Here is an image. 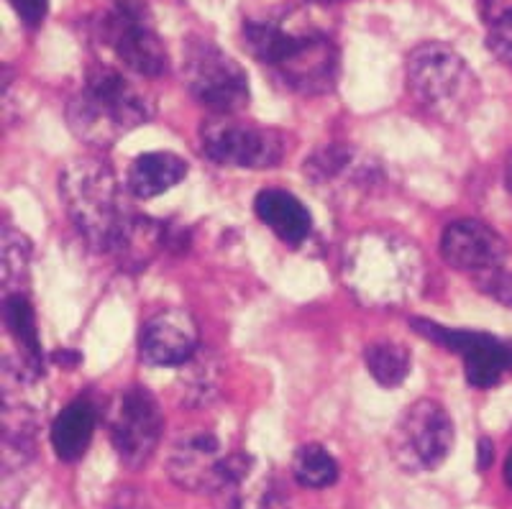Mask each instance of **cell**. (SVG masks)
I'll use <instances>...</instances> for the list:
<instances>
[{"mask_svg": "<svg viewBox=\"0 0 512 509\" xmlns=\"http://www.w3.org/2000/svg\"><path fill=\"white\" fill-rule=\"evenodd\" d=\"M341 277L359 305L392 310L413 302L423 290V254L400 231L367 228L346 243Z\"/></svg>", "mask_w": 512, "mask_h": 509, "instance_id": "cell-1", "label": "cell"}, {"mask_svg": "<svg viewBox=\"0 0 512 509\" xmlns=\"http://www.w3.org/2000/svg\"><path fill=\"white\" fill-rule=\"evenodd\" d=\"M244 47L285 90L305 98L328 95L338 82V47L315 29H295L280 18H246Z\"/></svg>", "mask_w": 512, "mask_h": 509, "instance_id": "cell-2", "label": "cell"}, {"mask_svg": "<svg viewBox=\"0 0 512 509\" xmlns=\"http://www.w3.org/2000/svg\"><path fill=\"white\" fill-rule=\"evenodd\" d=\"M154 116V100L144 87L111 64H93L67 105V123L80 141L108 149L121 136Z\"/></svg>", "mask_w": 512, "mask_h": 509, "instance_id": "cell-3", "label": "cell"}, {"mask_svg": "<svg viewBox=\"0 0 512 509\" xmlns=\"http://www.w3.org/2000/svg\"><path fill=\"white\" fill-rule=\"evenodd\" d=\"M405 82L415 103L446 126L472 116L482 95L469 62L441 41H425L408 54Z\"/></svg>", "mask_w": 512, "mask_h": 509, "instance_id": "cell-4", "label": "cell"}, {"mask_svg": "<svg viewBox=\"0 0 512 509\" xmlns=\"http://www.w3.org/2000/svg\"><path fill=\"white\" fill-rule=\"evenodd\" d=\"M59 197L67 218L90 249L111 254L128 218L113 169L98 157L72 159L59 172Z\"/></svg>", "mask_w": 512, "mask_h": 509, "instance_id": "cell-5", "label": "cell"}, {"mask_svg": "<svg viewBox=\"0 0 512 509\" xmlns=\"http://www.w3.org/2000/svg\"><path fill=\"white\" fill-rule=\"evenodd\" d=\"M182 80L187 93L213 116H236L249 105L246 70L216 41L192 36L182 49Z\"/></svg>", "mask_w": 512, "mask_h": 509, "instance_id": "cell-6", "label": "cell"}, {"mask_svg": "<svg viewBox=\"0 0 512 509\" xmlns=\"http://www.w3.org/2000/svg\"><path fill=\"white\" fill-rule=\"evenodd\" d=\"M98 36L128 72L139 77H162L169 72V54L149 8L139 0H118L105 11Z\"/></svg>", "mask_w": 512, "mask_h": 509, "instance_id": "cell-7", "label": "cell"}, {"mask_svg": "<svg viewBox=\"0 0 512 509\" xmlns=\"http://www.w3.org/2000/svg\"><path fill=\"white\" fill-rule=\"evenodd\" d=\"M200 149L218 167L272 169L285 159L287 141L277 128L213 116L200 126Z\"/></svg>", "mask_w": 512, "mask_h": 509, "instance_id": "cell-8", "label": "cell"}, {"mask_svg": "<svg viewBox=\"0 0 512 509\" xmlns=\"http://www.w3.org/2000/svg\"><path fill=\"white\" fill-rule=\"evenodd\" d=\"M456 425L436 400H418L402 412L390 448L397 466L410 474L438 469L454 451Z\"/></svg>", "mask_w": 512, "mask_h": 509, "instance_id": "cell-9", "label": "cell"}, {"mask_svg": "<svg viewBox=\"0 0 512 509\" xmlns=\"http://www.w3.org/2000/svg\"><path fill=\"white\" fill-rule=\"evenodd\" d=\"M410 325L418 336L438 343L446 351L459 353L469 387L492 389L507 374H512V341H502L482 330L446 328V325L423 318H413Z\"/></svg>", "mask_w": 512, "mask_h": 509, "instance_id": "cell-10", "label": "cell"}, {"mask_svg": "<svg viewBox=\"0 0 512 509\" xmlns=\"http://www.w3.org/2000/svg\"><path fill=\"white\" fill-rule=\"evenodd\" d=\"M111 443L128 469H141L162 440L164 417L159 402L146 387H128L111 410Z\"/></svg>", "mask_w": 512, "mask_h": 509, "instance_id": "cell-11", "label": "cell"}, {"mask_svg": "<svg viewBox=\"0 0 512 509\" xmlns=\"http://www.w3.org/2000/svg\"><path fill=\"white\" fill-rule=\"evenodd\" d=\"M441 256L456 272L474 274V279L505 267L510 246L492 226L474 218L448 223L441 236Z\"/></svg>", "mask_w": 512, "mask_h": 509, "instance_id": "cell-12", "label": "cell"}, {"mask_svg": "<svg viewBox=\"0 0 512 509\" xmlns=\"http://www.w3.org/2000/svg\"><path fill=\"white\" fill-rule=\"evenodd\" d=\"M226 458L213 430H187L169 451L167 474L185 492L213 494L221 484Z\"/></svg>", "mask_w": 512, "mask_h": 509, "instance_id": "cell-13", "label": "cell"}, {"mask_svg": "<svg viewBox=\"0 0 512 509\" xmlns=\"http://www.w3.org/2000/svg\"><path fill=\"white\" fill-rule=\"evenodd\" d=\"M139 353L152 366H185L200 353V328L182 307H164L146 318L139 333Z\"/></svg>", "mask_w": 512, "mask_h": 509, "instance_id": "cell-14", "label": "cell"}, {"mask_svg": "<svg viewBox=\"0 0 512 509\" xmlns=\"http://www.w3.org/2000/svg\"><path fill=\"white\" fill-rule=\"evenodd\" d=\"M377 174V167L361 157L354 146L346 144L320 146L313 157L305 159V177L323 190H359L372 185Z\"/></svg>", "mask_w": 512, "mask_h": 509, "instance_id": "cell-15", "label": "cell"}, {"mask_svg": "<svg viewBox=\"0 0 512 509\" xmlns=\"http://www.w3.org/2000/svg\"><path fill=\"white\" fill-rule=\"evenodd\" d=\"M254 213L274 236L287 243V246H292V249L303 246L310 233H313L310 210L305 208L300 197L287 190L269 187V190L259 192L254 200Z\"/></svg>", "mask_w": 512, "mask_h": 509, "instance_id": "cell-16", "label": "cell"}, {"mask_svg": "<svg viewBox=\"0 0 512 509\" xmlns=\"http://www.w3.org/2000/svg\"><path fill=\"white\" fill-rule=\"evenodd\" d=\"M190 172V164L172 151H149L131 162L126 174V190L136 200H154L180 185Z\"/></svg>", "mask_w": 512, "mask_h": 509, "instance_id": "cell-17", "label": "cell"}, {"mask_svg": "<svg viewBox=\"0 0 512 509\" xmlns=\"http://www.w3.org/2000/svg\"><path fill=\"white\" fill-rule=\"evenodd\" d=\"M98 412L93 402L77 397L75 402L64 407L52 425V448L59 461L75 463L88 453L95 435Z\"/></svg>", "mask_w": 512, "mask_h": 509, "instance_id": "cell-18", "label": "cell"}, {"mask_svg": "<svg viewBox=\"0 0 512 509\" xmlns=\"http://www.w3.org/2000/svg\"><path fill=\"white\" fill-rule=\"evenodd\" d=\"M3 323H6L8 336L16 343L24 366L36 382L44 376V348H41L39 328H36V315L26 295H3Z\"/></svg>", "mask_w": 512, "mask_h": 509, "instance_id": "cell-19", "label": "cell"}, {"mask_svg": "<svg viewBox=\"0 0 512 509\" xmlns=\"http://www.w3.org/2000/svg\"><path fill=\"white\" fill-rule=\"evenodd\" d=\"M164 226L152 218H139V215H128L113 243L111 254L116 256L118 264L126 269H144L149 261L157 256V251L164 246Z\"/></svg>", "mask_w": 512, "mask_h": 509, "instance_id": "cell-20", "label": "cell"}, {"mask_svg": "<svg viewBox=\"0 0 512 509\" xmlns=\"http://www.w3.org/2000/svg\"><path fill=\"white\" fill-rule=\"evenodd\" d=\"M364 366L379 387L395 389L410 376L413 356H410L408 346H402L400 341L382 338L364 348Z\"/></svg>", "mask_w": 512, "mask_h": 509, "instance_id": "cell-21", "label": "cell"}, {"mask_svg": "<svg viewBox=\"0 0 512 509\" xmlns=\"http://www.w3.org/2000/svg\"><path fill=\"white\" fill-rule=\"evenodd\" d=\"M338 474H341L338 461L320 443L297 448L295 458H292V476L305 489H328L336 484Z\"/></svg>", "mask_w": 512, "mask_h": 509, "instance_id": "cell-22", "label": "cell"}, {"mask_svg": "<svg viewBox=\"0 0 512 509\" xmlns=\"http://www.w3.org/2000/svg\"><path fill=\"white\" fill-rule=\"evenodd\" d=\"M3 287L6 295H26L31 269V241L13 226L3 228Z\"/></svg>", "mask_w": 512, "mask_h": 509, "instance_id": "cell-23", "label": "cell"}, {"mask_svg": "<svg viewBox=\"0 0 512 509\" xmlns=\"http://www.w3.org/2000/svg\"><path fill=\"white\" fill-rule=\"evenodd\" d=\"M185 374H182V400L190 407H203L218 397V366L213 356L208 353H198L190 364H185Z\"/></svg>", "mask_w": 512, "mask_h": 509, "instance_id": "cell-24", "label": "cell"}, {"mask_svg": "<svg viewBox=\"0 0 512 509\" xmlns=\"http://www.w3.org/2000/svg\"><path fill=\"white\" fill-rule=\"evenodd\" d=\"M487 49L502 64L512 67V8L492 21L487 31Z\"/></svg>", "mask_w": 512, "mask_h": 509, "instance_id": "cell-25", "label": "cell"}, {"mask_svg": "<svg viewBox=\"0 0 512 509\" xmlns=\"http://www.w3.org/2000/svg\"><path fill=\"white\" fill-rule=\"evenodd\" d=\"M477 284L484 295L495 297L502 305L512 307V272H507L505 267L484 274V277H477Z\"/></svg>", "mask_w": 512, "mask_h": 509, "instance_id": "cell-26", "label": "cell"}, {"mask_svg": "<svg viewBox=\"0 0 512 509\" xmlns=\"http://www.w3.org/2000/svg\"><path fill=\"white\" fill-rule=\"evenodd\" d=\"M11 8L16 11L18 21L29 29H39L47 21L49 13V0H8Z\"/></svg>", "mask_w": 512, "mask_h": 509, "instance_id": "cell-27", "label": "cell"}, {"mask_svg": "<svg viewBox=\"0 0 512 509\" xmlns=\"http://www.w3.org/2000/svg\"><path fill=\"white\" fill-rule=\"evenodd\" d=\"M495 461V446H492V440L482 438L479 440V469H489Z\"/></svg>", "mask_w": 512, "mask_h": 509, "instance_id": "cell-28", "label": "cell"}, {"mask_svg": "<svg viewBox=\"0 0 512 509\" xmlns=\"http://www.w3.org/2000/svg\"><path fill=\"white\" fill-rule=\"evenodd\" d=\"M259 509H290V504H287V499L282 497L277 489H269L267 494H264L262 504H259Z\"/></svg>", "mask_w": 512, "mask_h": 509, "instance_id": "cell-29", "label": "cell"}, {"mask_svg": "<svg viewBox=\"0 0 512 509\" xmlns=\"http://www.w3.org/2000/svg\"><path fill=\"white\" fill-rule=\"evenodd\" d=\"M502 474H505V484L510 486V489H512V451L507 453V458H505V469H502Z\"/></svg>", "mask_w": 512, "mask_h": 509, "instance_id": "cell-30", "label": "cell"}, {"mask_svg": "<svg viewBox=\"0 0 512 509\" xmlns=\"http://www.w3.org/2000/svg\"><path fill=\"white\" fill-rule=\"evenodd\" d=\"M505 177H507V187H510V190H512V154H510V159H507V169H505Z\"/></svg>", "mask_w": 512, "mask_h": 509, "instance_id": "cell-31", "label": "cell"}, {"mask_svg": "<svg viewBox=\"0 0 512 509\" xmlns=\"http://www.w3.org/2000/svg\"><path fill=\"white\" fill-rule=\"evenodd\" d=\"M305 3H318V6H336V3H344V0H305Z\"/></svg>", "mask_w": 512, "mask_h": 509, "instance_id": "cell-32", "label": "cell"}, {"mask_svg": "<svg viewBox=\"0 0 512 509\" xmlns=\"http://www.w3.org/2000/svg\"><path fill=\"white\" fill-rule=\"evenodd\" d=\"M113 3H118V0H113Z\"/></svg>", "mask_w": 512, "mask_h": 509, "instance_id": "cell-33", "label": "cell"}]
</instances>
